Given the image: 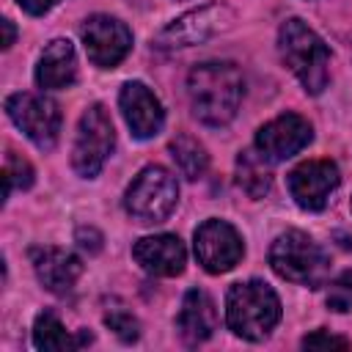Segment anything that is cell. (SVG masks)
<instances>
[{"label":"cell","instance_id":"4316f807","mask_svg":"<svg viewBox=\"0 0 352 352\" xmlns=\"http://www.w3.org/2000/svg\"><path fill=\"white\" fill-rule=\"evenodd\" d=\"M0 28H3V41H0V44H3V50H8V47L16 41V28H14L11 19H3Z\"/></svg>","mask_w":352,"mask_h":352},{"label":"cell","instance_id":"d6986e66","mask_svg":"<svg viewBox=\"0 0 352 352\" xmlns=\"http://www.w3.org/2000/svg\"><path fill=\"white\" fill-rule=\"evenodd\" d=\"M236 184L256 201L264 198L272 190V162L256 146L239 151V157H236Z\"/></svg>","mask_w":352,"mask_h":352},{"label":"cell","instance_id":"4fadbf2b","mask_svg":"<svg viewBox=\"0 0 352 352\" xmlns=\"http://www.w3.org/2000/svg\"><path fill=\"white\" fill-rule=\"evenodd\" d=\"M118 107H121V116H124L129 132L138 140H148V138L160 135V129L165 124V110H162L160 99L151 94V88H146L138 80L124 82L118 91Z\"/></svg>","mask_w":352,"mask_h":352},{"label":"cell","instance_id":"52a82bcc","mask_svg":"<svg viewBox=\"0 0 352 352\" xmlns=\"http://www.w3.org/2000/svg\"><path fill=\"white\" fill-rule=\"evenodd\" d=\"M6 116L16 124V129L25 132V138L36 148H41V151L55 148V143L60 138V124H63V116H60V107L55 99H50L44 94L19 91L6 99Z\"/></svg>","mask_w":352,"mask_h":352},{"label":"cell","instance_id":"cb8c5ba5","mask_svg":"<svg viewBox=\"0 0 352 352\" xmlns=\"http://www.w3.org/2000/svg\"><path fill=\"white\" fill-rule=\"evenodd\" d=\"M302 346L305 349H349V341L341 336H330L327 330H316L302 338Z\"/></svg>","mask_w":352,"mask_h":352},{"label":"cell","instance_id":"30bf717a","mask_svg":"<svg viewBox=\"0 0 352 352\" xmlns=\"http://www.w3.org/2000/svg\"><path fill=\"white\" fill-rule=\"evenodd\" d=\"M80 38L88 52V60L99 69L118 66L132 50V30L121 19L107 16V14L88 16L80 28Z\"/></svg>","mask_w":352,"mask_h":352},{"label":"cell","instance_id":"d4e9b609","mask_svg":"<svg viewBox=\"0 0 352 352\" xmlns=\"http://www.w3.org/2000/svg\"><path fill=\"white\" fill-rule=\"evenodd\" d=\"M74 242H77L82 250H88V253H99V250H102V234H99L94 226H80V228L74 231Z\"/></svg>","mask_w":352,"mask_h":352},{"label":"cell","instance_id":"e0dca14e","mask_svg":"<svg viewBox=\"0 0 352 352\" xmlns=\"http://www.w3.org/2000/svg\"><path fill=\"white\" fill-rule=\"evenodd\" d=\"M176 330L187 344H201L217 330V305L204 289H190L176 314Z\"/></svg>","mask_w":352,"mask_h":352},{"label":"cell","instance_id":"44dd1931","mask_svg":"<svg viewBox=\"0 0 352 352\" xmlns=\"http://www.w3.org/2000/svg\"><path fill=\"white\" fill-rule=\"evenodd\" d=\"M33 179H36V176H33V165H30L25 157H19L16 151H8V154H6V165H3V184H6L3 198L8 201L14 190H28V187H33Z\"/></svg>","mask_w":352,"mask_h":352},{"label":"cell","instance_id":"9c48e42d","mask_svg":"<svg viewBox=\"0 0 352 352\" xmlns=\"http://www.w3.org/2000/svg\"><path fill=\"white\" fill-rule=\"evenodd\" d=\"M192 250H195L198 264L212 275H223V272L234 270L245 256L239 231L231 223L217 220V217H209L195 228Z\"/></svg>","mask_w":352,"mask_h":352},{"label":"cell","instance_id":"484cf974","mask_svg":"<svg viewBox=\"0 0 352 352\" xmlns=\"http://www.w3.org/2000/svg\"><path fill=\"white\" fill-rule=\"evenodd\" d=\"M16 3H19L22 11H28V14H33V16H41V14H47L58 0H16Z\"/></svg>","mask_w":352,"mask_h":352},{"label":"cell","instance_id":"2e32d148","mask_svg":"<svg viewBox=\"0 0 352 352\" xmlns=\"http://www.w3.org/2000/svg\"><path fill=\"white\" fill-rule=\"evenodd\" d=\"M77 80V55L69 38H52L36 63V85L44 91H60Z\"/></svg>","mask_w":352,"mask_h":352},{"label":"cell","instance_id":"ac0fdd59","mask_svg":"<svg viewBox=\"0 0 352 352\" xmlns=\"http://www.w3.org/2000/svg\"><path fill=\"white\" fill-rule=\"evenodd\" d=\"M94 336L88 330H80V333H69L60 319L52 314V311H44L36 316L33 322V346L41 349V352H60V349H80L85 344H91Z\"/></svg>","mask_w":352,"mask_h":352},{"label":"cell","instance_id":"277c9868","mask_svg":"<svg viewBox=\"0 0 352 352\" xmlns=\"http://www.w3.org/2000/svg\"><path fill=\"white\" fill-rule=\"evenodd\" d=\"M270 267L275 270L278 278H283L289 283H297L305 289H319L327 283L330 256L308 234L283 231L270 245Z\"/></svg>","mask_w":352,"mask_h":352},{"label":"cell","instance_id":"ba28073f","mask_svg":"<svg viewBox=\"0 0 352 352\" xmlns=\"http://www.w3.org/2000/svg\"><path fill=\"white\" fill-rule=\"evenodd\" d=\"M234 19H236V14L228 3H206L201 8H192V11L182 14L170 25H165L157 33L154 47H160V50H184V47L204 44V41L214 38L217 33L228 30L234 25Z\"/></svg>","mask_w":352,"mask_h":352},{"label":"cell","instance_id":"9a60e30c","mask_svg":"<svg viewBox=\"0 0 352 352\" xmlns=\"http://www.w3.org/2000/svg\"><path fill=\"white\" fill-rule=\"evenodd\" d=\"M132 258L148 275L173 278V275L184 272L187 250L176 234H154V236H143L132 245Z\"/></svg>","mask_w":352,"mask_h":352},{"label":"cell","instance_id":"8992f818","mask_svg":"<svg viewBox=\"0 0 352 352\" xmlns=\"http://www.w3.org/2000/svg\"><path fill=\"white\" fill-rule=\"evenodd\" d=\"M113 148H116V129H113L110 113L104 110V104L94 102L91 107H85V113L80 116V124H77L74 148H72L74 173L82 179L99 176V170L110 160Z\"/></svg>","mask_w":352,"mask_h":352},{"label":"cell","instance_id":"8fae6325","mask_svg":"<svg viewBox=\"0 0 352 352\" xmlns=\"http://www.w3.org/2000/svg\"><path fill=\"white\" fill-rule=\"evenodd\" d=\"M286 184H289V192L300 209L322 212L327 206L330 195L338 190L341 173H338V165L333 160H308V162H300L289 173Z\"/></svg>","mask_w":352,"mask_h":352},{"label":"cell","instance_id":"5bb4252c","mask_svg":"<svg viewBox=\"0 0 352 352\" xmlns=\"http://www.w3.org/2000/svg\"><path fill=\"white\" fill-rule=\"evenodd\" d=\"M30 264L38 283L52 294H69L82 275V261L66 248H30Z\"/></svg>","mask_w":352,"mask_h":352},{"label":"cell","instance_id":"603a6c76","mask_svg":"<svg viewBox=\"0 0 352 352\" xmlns=\"http://www.w3.org/2000/svg\"><path fill=\"white\" fill-rule=\"evenodd\" d=\"M324 300H327V308L330 311H338V314L352 311V270H344L341 275H336L327 283Z\"/></svg>","mask_w":352,"mask_h":352},{"label":"cell","instance_id":"ffe728a7","mask_svg":"<svg viewBox=\"0 0 352 352\" xmlns=\"http://www.w3.org/2000/svg\"><path fill=\"white\" fill-rule=\"evenodd\" d=\"M168 151H170V157H173L179 173H182L184 179H190V182L201 179V176L206 173V168H209V154H206L204 143L195 140L192 135H184V132L176 135V138L168 143Z\"/></svg>","mask_w":352,"mask_h":352},{"label":"cell","instance_id":"6da1fadb","mask_svg":"<svg viewBox=\"0 0 352 352\" xmlns=\"http://www.w3.org/2000/svg\"><path fill=\"white\" fill-rule=\"evenodd\" d=\"M242 96H245L242 72L228 60H206L187 74L190 110L206 126L231 124L242 104Z\"/></svg>","mask_w":352,"mask_h":352},{"label":"cell","instance_id":"3957f363","mask_svg":"<svg viewBox=\"0 0 352 352\" xmlns=\"http://www.w3.org/2000/svg\"><path fill=\"white\" fill-rule=\"evenodd\" d=\"M280 322V300L264 280L234 283L226 294V324L245 341L267 338Z\"/></svg>","mask_w":352,"mask_h":352},{"label":"cell","instance_id":"5b68a950","mask_svg":"<svg viewBox=\"0 0 352 352\" xmlns=\"http://www.w3.org/2000/svg\"><path fill=\"white\" fill-rule=\"evenodd\" d=\"M179 204V182L162 165H146L124 192V209L143 226H157L170 217Z\"/></svg>","mask_w":352,"mask_h":352},{"label":"cell","instance_id":"7c38bea8","mask_svg":"<svg viewBox=\"0 0 352 352\" xmlns=\"http://www.w3.org/2000/svg\"><path fill=\"white\" fill-rule=\"evenodd\" d=\"M311 140H314L311 124L297 113H283V116L267 121L264 126H258L253 146L270 162H280V160H289V157L300 154Z\"/></svg>","mask_w":352,"mask_h":352},{"label":"cell","instance_id":"7a4b0ae2","mask_svg":"<svg viewBox=\"0 0 352 352\" xmlns=\"http://www.w3.org/2000/svg\"><path fill=\"white\" fill-rule=\"evenodd\" d=\"M278 52L286 69L300 80V85L319 96L330 80V50L327 44L297 16L286 19L278 30Z\"/></svg>","mask_w":352,"mask_h":352},{"label":"cell","instance_id":"7402d4cb","mask_svg":"<svg viewBox=\"0 0 352 352\" xmlns=\"http://www.w3.org/2000/svg\"><path fill=\"white\" fill-rule=\"evenodd\" d=\"M104 324H107L124 344H132V341L140 338V322H138V316H135L132 311H126V308H110V311L104 314Z\"/></svg>","mask_w":352,"mask_h":352}]
</instances>
